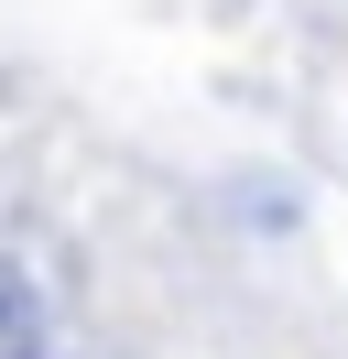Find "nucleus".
<instances>
[{
  "label": "nucleus",
  "instance_id": "obj_1",
  "mask_svg": "<svg viewBox=\"0 0 348 359\" xmlns=\"http://www.w3.org/2000/svg\"><path fill=\"white\" fill-rule=\"evenodd\" d=\"M0 359H55V327H44V294L0 262Z\"/></svg>",
  "mask_w": 348,
  "mask_h": 359
}]
</instances>
